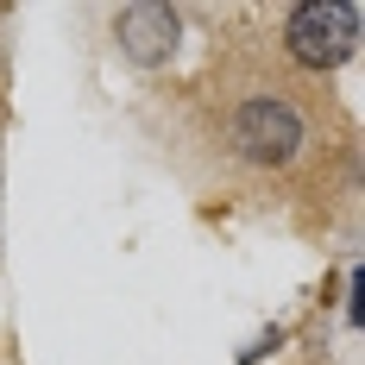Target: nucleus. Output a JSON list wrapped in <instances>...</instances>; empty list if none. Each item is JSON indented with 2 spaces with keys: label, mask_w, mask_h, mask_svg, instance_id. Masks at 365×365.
Masks as SVG:
<instances>
[{
  "label": "nucleus",
  "mask_w": 365,
  "mask_h": 365,
  "mask_svg": "<svg viewBox=\"0 0 365 365\" xmlns=\"http://www.w3.org/2000/svg\"><path fill=\"white\" fill-rule=\"evenodd\" d=\"M302 139H309V126L284 95H246L233 113V151L252 164H290Z\"/></svg>",
  "instance_id": "obj_1"
},
{
  "label": "nucleus",
  "mask_w": 365,
  "mask_h": 365,
  "mask_svg": "<svg viewBox=\"0 0 365 365\" xmlns=\"http://www.w3.org/2000/svg\"><path fill=\"white\" fill-rule=\"evenodd\" d=\"M359 44V6L346 0H315V6H290V51L315 70L346 63Z\"/></svg>",
  "instance_id": "obj_2"
},
{
  "label": "nucleus",
  "mask_w": 365,
  "mask_h": 365,
  "mask_svg": "<svg viewBox=\"0 0 365 365\" xmlns=\"http://www.w3.org/2000/svg\"><path fill=\"white\" fill-rule=\"evenodd\" d=\"M120 44H126V57L133 63H164L170 51H177V13L170 6H126L120 13Z\"/></svg>",
  "instance_id": "obj_3"
}]
</instances>
